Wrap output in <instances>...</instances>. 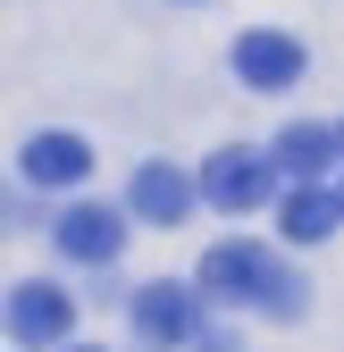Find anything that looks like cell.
I'll use <instances>...</instances> for the list:
<instances>
[{
    "mask_svg": "<svg viewBox=\"0 0 344 352\" xmlns=\"http://www.w3.org/2000/svg\"><path fill=\"white\" fill-rule=\"evenodd\" d=\"M277 176H286L277 151H244V143H235V151H219V160L202 168V201L227 210V218H252V210L277 193Z\"/></svg>",
    "mask_w": 344,
    "mask_h": 352,
    "instance_id": "cell-1",
    "label": "cell"
},
{
    "mask_svg": "<svg viewBox=\"0 0 344 352\" xmlns=\"http://www.w3.org/2000/svg\"><path fill=\"white\" fill-rule=\"evenodd\" d=\"M303 42H294L286 25H244L235 34V84L244 93H294L303 84Z\"/></svg>",
    "mask_w": 344,
    "mask_h": 352,
    "instance_id": "cell-2",
    "label": "cell"
},
{
    "mask_svg": "<svg viewBox=\"0 0 344 352\" xmlns=\"http://www.w3.org/2000/svg\"><path fill=\"white\" fill-rule=\"evenodd\" d=\"M269 285H277V260H269L261 243H210V252H202V294H210V302H235V311L252 302V311H261Z\"/></svg>",
    "mask_w": 344,
    "mask_h": 352,
    "instance_id": "cell-3",
    "label": "cell"
},
{
    "mask_svg": "<svg viewBox=\"0 0 344 352\" xmlns=\"http://www.w3.org/2000/svg\"><path fill=\"white\" fill-rule=\"evenodd\" d=\"M76 336V302L59 285H9V344L42 352V344H67Z\"/></svg>",
    "mask_w": 344,
    "mask_h": 352,
    "instance_id": "cell-4",
    "label": "cell"
},
{
    "mask_svg": "<svg viewBox=\"0 0 344 352\" xmlns=\"http://www.w3.org/2000/svg\"><path fill=\"white\" fill-rule=\"evenodd\" d=\"M193 201H202V185H193L185 168H168V160H143L135 185H126V210H135L143 227H185Z\"/></svg>",
    "mask_w": 344,
    "mask_h": 352,
    "instance_id": "cell-5",
    "label": "cell"
},
{
    "mask_svg": "<svg viewBox=\"0 0 344 352\" xmlns=\"http://www.w3.org/2000/svg\"><path fill=\"white\" fill-rule=\"evenodd\" d=\"M51 243H59L67 260H84V269H109V260L126 252V218H118L109 201H76V210H59Z\"/></svg>",
    "mask_w": 344,
    "mask_h": 352,
    "instance_id": "cell-6",
    "label": "cell"
},
{
    "mask_svg": "<svg viewBox=\"0 0 344 352\" xmlns=\"http://www.w3.org/2000/svg\"><path fill=\"white\" fill-rule=\"evenodd\" d=\"M135 336L160 344V352L193 344V336H202V302H193V285H143V294H135Z\"/></svg>",
    "mask_w": 344,
    "mask_h": 352,
    "instance_id": "cell-7",
    "label": "cell"
},
{
    "mask_svg": "<svg viewBox=\"0 0 344 352\" xmlns=\"http://www.w3.org/2000/svg\"><path fill=\"white\" fill-rule=\"evenodd\" d=\"M17 168H25V185L67 193V185H84V176H93V143L67 135V126H51V135H34V143L17 151Z\"/></svg>",
    "mask_w": 344,
    "mask_h": 352,
    "instance_id": "cell-8",
    "label": "cell"
},
{
    "mask_svg": "<svg viewBox=\"0 0 344 352\" xmlns=\"http://www.w3.org/2000/svg\"><path fill=\"white\" fill-rule=\"evenodd\" d=\"M269 151H277V168L294 176V185H319V176L336 168V151H344V135H336V126H319V118H294Z\"/></svg>",
    "mask_w": 344,
    "mask_h": 352,
    "instance_id": "cell-9",
    "label": "cell"
},
{
    "mask_svg": "<svg viewBox=\"0 0 344 352\" xmlns=\"http://www.w3.org/2000/svg\"><path fill=\"white\" fill-rule=\"evenodd\" d=\"M277 227H286V243H327V235L344 227V193H327V185H294V193L277 201Z\"/></svg>",
    "mask_w": 344,
    "mask_h": 352,
    "instance_id": "cell-10",
    "label": "cell"
},
{
    "mask_svg": "<svg viewBox=\"0 0 344 352\" xmlns=\"http://www.w3.org/2000/svg\"><path fill=\"white\" fill-rule=\"evenodd\" d=\"M261 311H269V319H303V277H286V269H277V285H269Z\"/></svg>",
    "mask_w": 344,
    "mask_h": 352,
    "instance_id": "cell-11",
    "label": "cell"
},
{
    "mask_svg": "<svg viewBox=\"0 0 344 352\" xmlns=\"http://www.w3.org/2000/svg\"><path fill=\"white\" fill-rule=\"evenodd\" d=\"M59 352H101V344H59Z\"/></svg>",
    "mask_w": 344,
    "mask_h": 352,
    "instance_id": "cell-12",
    "label": "cell"
},
{
    "mask_svg": "<svg viewBox=\"0 0 344 352\" xmlns=\"http://www.w3.org/2000/svg\"><path fill=\"white\" fill-rule=\"evenodd\" d=\"M336 135H344V126H336Z\"/></svg>",
    "mask_w": 344,
    "mask_h": 352,
    "instance_id": "cell-13",
    "label": "cell"
}]
</instances>
